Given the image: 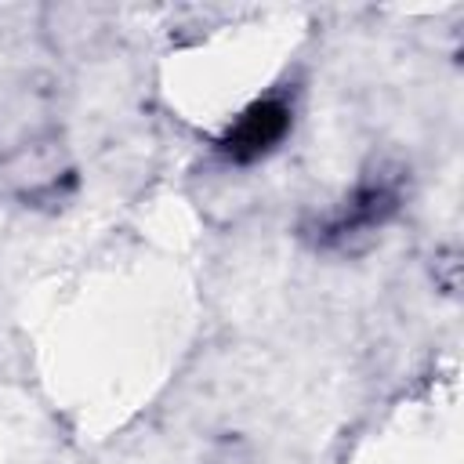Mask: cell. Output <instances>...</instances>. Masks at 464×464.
<instances>
[{
	"label": "cell",
	"mask_w": 464,
	"mask_h": 464,
	"mask_svg": "<svg viewBox=\"0 0 464 464\" xmlns=\"http://www.w3.org/2000/svg\"><path fill=\"white\" fill-rule=\"evenodd\" d=\"M286 127H290V109L283 102H257L239 116V123L228 130L221 149L228 152V160L250 163V160L265 156L286 134Z\"/></svg>",
	"instance_id": "6da1fadb"
}]
</instances>
